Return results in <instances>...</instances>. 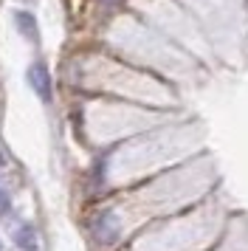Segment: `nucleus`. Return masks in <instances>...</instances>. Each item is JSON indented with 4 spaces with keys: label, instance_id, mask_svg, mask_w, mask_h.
<instances>
[{
    "label": "nucleus",
    "instance_id": "nucleus-1",
    "mask_svg": "<svg viewBox=\"0 0 248 251\" xmlns=\"http://www.w3.org/2000/svg\"><path fill=\"white\" fill-rule=\"evenodd\" d=\"M25 76H28V85L34 88V93L43 102H51V74H48V68H45L43 62H34Z\"/></svg>",
    "mask_w": 248,
    "mask_h": 251
},
{
    "label": "nucleus",
    "instance_id": "nucleus-2",
    "mask_svg": "<svg viewBox=\"0 0 248 251\" xmlns=\"http://www.w3.org/2000/svg\"><path fill=\"white\" fill-rule=\"evenodd\" d=\"M14 243L23 251H37V228L31 223H20V226L14 228Z\"/></svg>",
    "mask_w": 248,
    "mask_h": 251
},
{
    "label": "nucleus",
    "instance_id": "nucleus-3",
    "mask_svg": "<svg viewBox=\"0 0 248 251\" xmlns=\"http://www.w3.org/2000/svg\"><path fill=\"white\" fill-rule=\"evenodd\" d=\"M14 25H17V31L20 34H25V37H37V28H34V17L28 12H17L14 14Z\"/></svg>",
    "mask_w": 248,
    "mask_h": 251
},
{
    "label": "nucleus",
    "instance_id": "nucleus-4",
    "mask_svg": "<svg viewBox=\"0 0 248 251\" xmlns=\"http://www.w3.org/2000/svg\"><path fill=\"white\" fill-rule=\"evenodd\" d=\"M11 209V201H9V195L3 192V186H0V215H6Z\"/></svg>",
    "mask_w": 248,
    "mask_h": 251
},
{
    "label": "nucleus",
    "instance_id": "nucleus-5",
    "mask_svg": "<svg viewBox=\"0 0 248 251\" xmlns=\"http://www.w3.org/2000/svg\"><path fill=\"white\" fill-rule=\"evenodd\" d=\"M0 164H3V158H0Z\"/></svg>",
    "mask_w": 248,
    "mask_h": 251
},
{
    "label": "nucleus",
    "instance_id": "nucleus-6",
    "mask_svg": "<svg viewBox=\"0 0 248 251\" xmlns=\"http://www.w3.org/2000/svg\"><path fill=\"white\" fill-rule=\"evenodd\" d=\"M0 251H3V246H0Z\"/></svg>",
    "mask_w": 248,
    "mask_h": 251
}]
</instances>
